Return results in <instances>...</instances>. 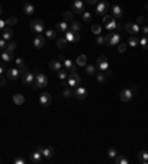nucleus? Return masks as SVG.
Wrapping results in <instances>:
<instances>
[{"label":"nucleus","instance_id":"36","mask_svg":"<svg viewBox=\"0 0 148 164\" xmlns=\"http://www.w3.org/2000/svg\"><path fill=\"white\" fill-rule=\"evenodd\" d=\"M6 50L11 52V53H13V52L16 50V43H15V42H9L8 46H6Z\"/></svg>","mask_w":148,"mask_h":164},{"label":"nucleus","instance_id":"3","mask_svg":"<svg viewBox=\"0 0 148 164\" xmlns=\"http://www.w3.org/2000/svg\"><path fill=\"white\" fill-rule=\"evenodd\" d=\"M30 30L33 34H42L45 31V22L42 19H33L30 24Z\"/></svg>","mask_w":148,"mask_h":164},{"label":"nucleus","instance_id":"30","mask_svg":"<svg viewBox=\"0 0 148 164\" xmlns=\"http://www.w3.org/2000/svg\"><path fill=\"white\" fill-rule=\"evenodd\" d=\"M88 64V58H86V55H80L79 58H77V65L79 67H86Z\"/></svg>","mask_w":148,"mask_h":164},{"label":"nucleus","instance_id":"38","mask_svg":"<svg viewBox=\"0 0 148 164\" xmlns=\"http://www.w3.org/2000/svg\"><path fill=\"white\" fill-rule=\"evenodd\" d=\"M45 36L47 39H55V37H57V31H55V30H46Z\"/></svg>","mask_w":148,"mask_h":164},{"label":"nucleus","instance_id":"47","mask_svg":"<svg viewBox=\"0 0 148 164\" xmlns=\"http://www.w3.org/2000/svg\"><path fill=\"white\" fill-rule=\"evenodd\" d=\"M15 64L18 65V68H22V67H25L22 58H16V59H15Z\"/></svg>","mask_w":148,"mask_h":164},{"label":"nucleus","instance_id":"11","mask_svg":"<svg viewBox=\"0 0 148 164\" xmlns=\"http://www.w3.org/2000/svg\"><path fill=\"white\" fill-rule=\"evenodd\" d=\"M37 151H40L43 154V157L47 158V160L53 157V148L52 146H37Z\"/></svg>","mask_w":148,"mask_h":164},{"label":"nucleus","instance_id":"28","mask_svg":"<svg viewBox=\"0 0 148 164\" xmlns=\"http://www.w3.org/2000/svg\"><path fill=\"white\" fill-rule=\"evenodd\" d=\"M139 44V40H138L136 36H130L129 39H127V46H130V47H135Z\"/></svg>","mask_w":148,"mask_h":164},{"label":"nucleus","instance_id":"58","mask_svg":"<svg viewBox=\"0 0 148 164\" xmlns=\"http://www.w3.org/2000/svg\"><path fill=\"white\" fill-rule=\"evenodd\" d=\"M145 9H147V11H148V3H145Z\"/></svg>","mask_w":148,"mask_h":164},{"label":"nucleus","instance_id":"13","mask_svg":"<svg viewBox=\"0 0 148 164\" xmlns=\"http://www.w3.org/2000/svg\"><path fill=\"white\" fill-rule=\"evenodd\" d=\"M43 158H45L43 154L36 149L34 152L31 154V157H30V161H31L33 164H40V163H43Z\"/></svg>","mask_w":148,"mask_h":164},{"label":"nucleus","instance_id":"50","mask_svg":"<svg viewBox=\"0 0 148 164\" xmlns=\"http://www.w3.org/2000/svg\"><path fill=\"white\" fill-rule=\"evenodd\" d=\"M145 22H147V18H145V16H139V18H138V21H136V24H138V25H145Z\"/></svg>","mask_w":148,"mask_h":164},{"label":"nucleus","instance_id":"52","mask_svg":"<svg viewBox=\"0 0 148 164\" xmlns=\"http://www.w3.org/2000/svg\"><path fill=\"white\" fill-rule=\"evenodd\" d=\"M141 31H142V34H144V36H148V25H147V24H145V25L141 28Z\"/></svg>","mask_w":148,"mask_h":164},{"label":"nucleus","instance_id":"8","mask_svg":"<svg viewBox=\"0 0 148 164\" xmlns=\"http://www.w3.org/2000/svg\"><path fill=\"white\" fill-rule=\"evenodd\" d=\"M96 68L99 70V71H105V70H108V59H107V56L105 55H101L98 59H96Z\"/></svg>","mask_w":148,"mask_h":164},{"label":"nucleus","instance_id":"53","mask_svg":"<svg viewBox=\"0 0 148 164\" xmlns=\"http://www.w3.org/2000/svg\"><path fill=\"white\" fill-rule=\"evenodd\" d=\"M5 27H6V21H3V19H0V30L3 31V30H5Z\"/></svg>","mask_w":148,"mask_h":164},{"label":"nucleus","instance_id":"43","mask_svg":"<svg viewBox=\"0 0 148 164\" xmlns=\"http://www.w3.org/2000/svg\"><path fill=\"white\" fill-rule=\"evenodd\" d=\"M126 49H127V43H119L117 44V50H119L120 53L126 52Z\"/></svg>","mask_w":148,"mask_h":164},{"label":"nucleus","instance_id":"41","mask_svg":"<svg viewBox=\"0 0 148 164\" xmlns=\"http://www.w3.org/2000/svg\"><path fill=\"white\" fill-rule=\"evenodd\" d=\"M62 64H64V67H65V70H67V71H71V68H73V62H71L70 59H64V61H62Z\"/></svg>","mask_w":148,"mask_h":164},{"label":"nucleus","instance_id":"33","mask_svg":"<svg viewBox=\"0 0 148 164\" xmlns=\"http://www.w3.org/2000/svg\"><path fill=\"white\" fill-rule=\"evenodd\" d=\"M96 71H98L96 65H86V74H88V76H93Z\"/></svg>","mask_w":148,"mask_h":164},{"label":"nucleus","instance_id":"32","mask_svg":"<svg viewBox=\"0 0 148 164\" xmlns=\"http://www.w3.org/2000/svg\"><path fill=\"white\" fill-rule=\"evenodd\" d=\"M114 161L117 164H129V160H127L126 157H123V155H117V157L114 158Z\"/></svg>","mask_w":148,"mask_h":164},{"label":"nucleus","instance_id":"4","mask_svg":"<svg viewBox=\"0 0 148 164\" xmlns=\"http://www.w3.org/2000/svg\"><path fill=\"white\" fill-rule=\"evenodd\" d=\"M49 83L47 80V76L42 74V73H37L36 74V78H34V83H33V87L34 89H39V87H46Z\"/></svg>","mask_w":148,"mask_h":164},{"label":"nucleus","instance_id":"44","mask_svg":"<svg viewBox=\"0 0 148 164\" xmlns=\"http://www.w3.org/2000/svg\"><path fill=\"white\" fill-rule=\"evenodd\" d=\"M64 21H67V22L73 21V12H65L64 13Z\"/></svg>","mask_w":148,"mask_h":164},{"label":"nucleus","instance_id":"27","mask_svg":"<svg viewBox=\"0 0 148 164\" xmlns=\"http://www.w3.org/2000/svg\"><path fill=\"white\" fill-rule=\"evenodd\" d=\"M12 101H13V104H16V105H22L24 102H25V99H24V96H22V95H19V93L13 95V98H12Z\"/></svg>","mask_w":148,"mask_h":164},{"label":"nucleus","instance_id":"15","mask_svg":"<svg viewBox=\"0 0 148 164\" xmlns=\"http://www.w3.org/2000/svg\"><path fill=\"white\" fill-rule=\"evenodd\" d=\"M110 12H111V16H114V18H122V16H123V9H122V6H119V5L110 6Z\"/></svg>","mask_w":148,"mask_h":164},{"label":"nucleus","instance_id":"1","mask_svg":"<svg viewBox=\"0 0 148 164\" xmlns=\"http://www.w3.org/2000/svg\"><path fill=\"white\" fill-rule=\"evenodd\" d=\"M120 39H122V36L119 33H108L104 37V44H107V46H115V44L120 43Z\"/></svg>","mask_w":148,"mask_h":164},{"label":"nucleus","instance_id":"6","mask_svg":"<svg viewBox=\"0 0 148 164\" xmlns=\"http://www.w3.org/2000/svg\"><path fill=\"white\" fill-rule=\"evenodd\" d=\"M102 21H104V27H105L108 31H113V30L117 28V22L114 19V16H111V15H105L102 18Z\"/></svg>","mask_w":148,"mask_h":164},{"label":"nucleus","instance_id":"37","mask_svg":"<svg viewBox=\"0 0 148 164\" xmlns=\"http://www.w3.org/2000/svg\"><path fill=\"white\" fill-rule=\"evenodd\" d=\"M81 18H83V21L84 22H91L92 21V13L91 12H83V13H81Z\"/></svg>","mask_w":148,"mask_h":164},{"label":"nucleus","instance_id":"56","mask_svg":"<svg viewBox=\"0 0 148 164\" xmlns=\"http://www.w3.org/2000/svg\"><path fill=\"white\" fill-rule=\"evenodd\" d=\"M86 2H88V5H95L98 0H86Z\"/></svg>","mask_w":148,"mask_h":164},{"label":"nucleus","instance_id":"5","mask_svg":"<svg viewBox=\"0 0 148 164\" xmlns=\"http://www.w3.org/2000/svg\"><path fill=\"white\" fill-rule=\"evenodd\" d=\"M95 12H96V15H99V16H102L104 18V16L107 15V12H110V5H108V2H105V0L99 2V3L96 5Z\"/></svg>","mask_w":148,"mask_h":164},{"label":"nucleus","instance_id":"24","mask_svg":"<svg viewBox=\"0 0 148 164\" xmlns=\"http://www.w3.org/2000/svg\"><path fill=\"white\" fill-rule=\"evenodd\" d=\"M2 59H3L5 62H11V61H13V53L8 52V50L5 49V50H2Z\"/></svg>","mask_w":148,"mask_h":164},{"label":"nucleus","instance_id":"19","mask_svg":"<svg viewBox=\"0 0 148 164\" xmlns=\"http://www.w3.org/2000/svg\"><path fill=\"white\" fill-rule=\"evenodd\" d=\"M6 73H8V78H11V80H16L18 77H21L19 68H11V70H8Z\"/></svg>","mask_w":148,"mask_h":164},{"label":"nucleus","instance_id":"17","mask_svg":"<svg viewBox=\"0 0 148 164\" xmlns=\"http://www.w3.org/2000/svg\"><path fill=\"white\" fill-rule=\"evenodd\" d=\"M39 102H40V105L42 107H49L50 105V102H52V98H50V95L49 93H42L40 95V98H39Z\"/></svg>","mask_w":148,"mask_h":164},{"label":"nucleus","instance_id":"49","mask_svg":"<svg viewBox=\"0 0 148 164\" xmlns=\"http://www.w3.org/2000/svg\"><path fill=\"white\" fill-rule=\"evenodd\" d=\"M95 42H96L98 46H102V44H104V36H101V34H99V36H96V40H95Z\"/></svg>","mask_w":148,"mask_h":164},{"label":"nucleus","instance_id":"20","mask_svg":"<svg viewBox=\"0 0 148 164\" xmlns=\"http://www.w3.org/2000/svg\"><path fill=\"white\" fill-rule=\"evenodd\" d=\"M49 68L52 70V71H59V70H62V62L59 61V59H53V61H50L49 62Z\"/></svg>","mask_w":148,"mask_h":164},{"label":"nucleus","instance_id":"2","mask_svg":"<svg viewBox=\"0 0 148 164\" xmlns=\"http://www.w3.org/2000/svg\"><path fill=\"white\" fill-rule=\"evenodd\" d=\"M80 83H81V78H80V76L76 73V71H71V73H70V76H68V78L65 80V84L70 86V87H73V89H76Z\"/></svg>","mask_w":148,"mask_h":164},{"label":"nucleus","instance_id":"26","mask_svg":"<svg viewBox=\"0 0 148 164\" xmlns=\"http://www.w3.org/2000/svg\"><path fill=\"white\" fill-rule=\"evenodd\" d=\"M12 36H13V31H12V28H5L3 30V34H2V39H5V40H11Z\"/></svg>","mask_w":148,"mask_h":164},{"label":"nucleus","instance_id":"31","mask_svg":"<svg viewBox=\"0 0 148 164\" xmlns=\"http://www.w3.org/2000/svg\"><path fill=\"white\" fill-rule=\"evenodd\" d=\"M62 95H64V98H71L73 95H74V89L73 87H65L64 90H62Z\"/></svg>","mask_w":148,"mask_h":164},{"label":"nucleus","instance_id":"55","mask_svg":"<svg viewBox=\"0 0 148 164\" xmlns=\"http://www.w3.org/2000/svg\"><path fill=\"white\" fill-rule=\"evenodd\" d=\"M104 74H105V76H107V78H108V77H111V71L105 70V71H104Z\"/></svg>","mask_w":148,"mask_h":164},{"label":"nucleus","instance_id":"48","mask_svg":"<svg viewBox=\"0 0 148 164\" xmlns=\"http://www.w3.org/2000/svg\"><path fill=\"white\" fill-rule=\"evenodd\" d=\"M6 46H8V40L0 39V52H2V50H5V49H6Z\"/></svg>","mask_w":148,"mask_h":164},{"label":"nucleus","instance_id":"9","mask_svg":"<svg viewBox=\"0 0 148 164\" xmlns=\"http://www.w3.org/2000/svg\"><path fill=\"white\" fill-rule=\"evenodd\" d=\"M133 90L132 87H127V89H123L122 92H120V99H122V102H129L130 99L133 98Z\"/></svg>","mask_w":148,"mask_h":164},{"label":"nucleus","instance_id":"29","mask_svg":"<svg viewBox=\"0 0 148 164\" xmlns=\"http://www.w3.org/2000/svg\"><path fill=\"white\" fill-rule=\"evenodd\" d=\"M70 28L73 30V31H80V28H81V24H80L79 21H73L70 22Z\"/></svg>","mask_w":148,"mask_h":164},{"label":"nucleus","instance_id":"46","mask_svg":"<svg viewBox=\"0 0 148 164\" xmlns=\"http://www.w3.org/2000/svg\"><path fill=\"white\" fill-rule=\"evenodd\" d=\"M27 163V160L22 158V157H16L15 160H13V164H25Z\"/></svg>","mask_w":148,"mask_h":164},{"label":"nucleus","instance_id":"7","mask_svg":"<svg viewBox=\"0 0 148 164\" xmlns=\"http://www.w3.org/2000/svg\"><path fill=\"white\" fill-rule=\"evenodd\" d=\"M64 37L67 39V42H68V43H77V42L80 40L79 31H73V30H67L65 34H64Z\"/></svg>","mask_w":148,"mask_h":164},{"label":"nucleus","instance_id":"39","mask_svg":"<svg viewBox=\"0 0 148 164\" xmlns=\"http://www.w3.org/2000/svg\"><path fill=\"white\" fill-rule=\"evenodd\" d=\"M58 77H59L62 81H65V80L68 78V74H67V71H64V70H59V71H58Z\"/></svg>","mask_w":148,"mask_h":164},{"label":"nucleus","instance_id":"22","mask_svg":"<svg viewBox=\"0 0 148 164\" xmlns=\"http://www.w3.org/2000/svg\"><path fill=\"white\" fill-rule=\"evenodd\" d=\"M67 30H68V22L67 21H62V22H58L57 24V31H59L62 36L65 34Z\"/></svg>","mask_w":148,"mask_h":164},{"label":"nucleus","instance_id":"12","mask_svg":"<svg viewBox=\"0 0 148 164\" xmlns=\"http://www.w3.org/2000/svg\"><path fill=\"white\" fill-rule=\"evenodd\" d=\"M36 74L37 73H34V71H28V73H25L22 77V83L24 84H33L34 83V78H36Z\"/></svg>","mask_w":148,"mask_h":164},{"label":"nucleus","instance_id":"25","mask_svg":"<svg viewBox=\"0 0 148 164\" xmlns=\"http://www.w3.org/2000/svg\"><path fill=\"white\" fill-rule=\"evenodd\" d=\"M68 46V42H67V39L65 37H59L57 40V47L58 49H64V47H67Z\"/></svg>","mask_w":148,"mask_h":164},{"label":"nucleus","instance_id":"21","mask_svg":"<svg viewBox=\"0 0 148 164\" xmlns=\"http://www.w3.org/2000/svg\"><path fill=\"white\" fill-rule=\"evenodd\" d=\"M36 12V8L33 3H30V2H27L25 5H24V13L25 15H33Z\"/></svg>","mask_w":148,"mask_h":164},{"label":"nucleus","instance_id":"34","mask_svg":"<svg viewBox=\"0 0 148 164\" xmlns=\"http://www.w3.org/2000/svg\"><path fill=\"white\" fill-rule=\"evenodd\" d=\"M105 80H107V76L104 74V71H98V74H96V81H98V83H105Z\"/></svg>","mask_w":148,"mask_h":164},{"label":"nucleus","instance_id":"10","mask_svg":"<svg viewBox=\"0 0 148 164\" xmlns=\"http://www.w3.org/2000/svg\"><path fill=\"white\" fill-rule=\"evenodd\" d=\"M125 30L127 31V33L130 34V36H136V34H139V31H141V27L138 25V24H132V22H127L125 25Z\"/></svg>","mask_w":148,"mask_h":164},{"label":"nucleus","instance_id":"51","mask_svg":"<svg viewBox=\"0 0 148 164\" xmlns=\"http://www.w3.org/2000/svg\"><path fill=\"white\" fill-rule=\"evenodd\" d=\"M6 81H8V80H6V77L3 76V74H0V87H3V86L6 84Z\"/></svg>","mask_w":148,"mask_h":164},{"label":"nucleus","instance_id":"23","mask_svg":"<svg viewBox=\"0 0 148 164\" xmlns=\"http://www.w3.org/2000/svg\"><path fill=\"white\" fill-rule=\"evenodd\" d=\"M138 161L141 164H148V151H141L138 154Z\"/></svg>","mask_w":148,"mask_h":164},{"label":"nucleus","instance_id":"35","mask_svg":"<svg viewBox=\"0 0 148 164\" xmlns=\"http://www.w3.org/2000/svg\"><path fill=\"white\" fill-rule=\"evenodd\" d=\"M101 31H102V27L101 25H98V24H93L92 25V33L95 34V36H99Z\"/></svg>","mask_w":148,"mask_h":164},{"label":"nucleus","instance_id":"59","mask_svg":"<svg viewBox=\"0 0 148 164\" xmlns=\"http://www.w3.org/2000/svg\"><path fill=\"white\" fill-rule=\"evenodd\" d=\"M147 22H148V16H147Z\"/></svg>","mask_w":148,"mask_h":164},{"label":"nucleus","instance_id":"54","mask_svg":"<svg viewBox=\"0 0 148 164\" xmlns=\"http://www.w3.org/2000/svg\"><path fill=\"white\" fill-rule=\"evenodd\" d=\"M5 71H8V70H6V68H5V65H3V64H2V62H0V74H3V73H5Z\"/></svg>","mask_w":148,"mask_h":164},{"label":"nucleus","instance_id":"45","mask_svg":"<svg viewBox=\"0 0 148 164\" xmlns=\"http://www.w3.org/2000/svg\"><path fill=\"white\" fill-rule=\"evenodd\" d=\"M16 22H18V19H16V18H13V16H12V18H9V19H8V21H6V25H9V27H13V25H16Z\"/></svg>","mask_w":148,"mask_h":164},{"label":"nucleus","instance_id":"18","mask_svg":"<svg viewBox=\"0 0 148 164\" xmlns=\"http://www.w3.org/2000/svg\"><path fill=\"white\" fill-rule=\"evenodd\" d=\"M33 44H34V47H37V49H42L45 46V37L40 36V34H36L34 39H33Z\"/></svg>","mask_w":148,"mask_h":164},{"label":"nucleus","instance_id":"42","mask_svg":"<svg viewBox=\"0 0 148 164\" xmlns=\"http://www.w3.org/2000/svg\"><path fill=\"white\" fill-rule=\"evenodd\" d=\"M117 155H119V152H117V149H115V148H110V149H108V157H110V158H113V160H114Z\"/></svg>","mask_w":148,"mask_h":164},{"label":"nucleus","instance_id":"57","mask_svg":"<svg viewBox=\"0 0 148 164\" xmlns=\"http://www.w3.org/2000/svg\"><path fill=\"white\" fill-rule=\"evenodd\" d=\"M3 13V8H2V5H0V15Z\"/></svg>","mask_w":148,"mask_h":164},{"label":"nucleus","instance_id":"14","mask_svg":"<svg viewBox=\"0 0 148 164\" xmlns=\"http://www.w3.org/2000/svg\"><path fill=\"white\" fill-rule=\"evenodd\" d=\"M74 96H76L77 99H80V101H81V99H84L86 96H88V90L83 87V86H80V84H79L77 87L74 89Z\"/></svg>","mask_w":148,"mask_h":164},{"label":"nucleus","instance_id":"16","mask_svg":"<svg viewBox=\"0 0 148 164\" xmlns=\"http://www.w3.org/2000/svg\"><path fill=\"white\" fill-rule=\"evenodd\" d=\"M84 12V3L81 0H74L73 3V13H83Z\"/></svg>","mask_w":148,"mask_h":164},{"label":"nucleus","instance_id":"40","mask_svg":"<svg viewBox=\"0 0 148 164\" xmlns=\"http://www.w3.org/2000/svg\"><path fill=\"white\" fill-rule=\"evenodd\" d=\"M139 44H141V47H144V49H148V37L147 36H144L141 40H139Z\"/></svg>","mask_w":148,"mask_h":164}]
</instances>
